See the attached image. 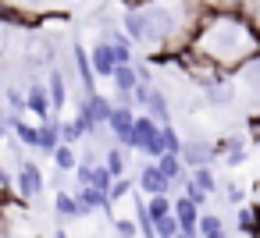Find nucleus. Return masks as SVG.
I'll return each mask as SVG.
<instances>
[{
    "label": "nucleus",
    "instance_id": "obj_34",
    "mask_svg": "<svg viewBox=\"0 0 260 238\" xmlns=\"http://www.w3.org/2000/svg\"><path fill=\"white\" fill-rule=\"evenodd\" d=\"M128 192H132V181H128V178H118V181L111 185V192H107V199L114 203V199H125Z\"/></svg>",
    "mask_w": 260,
    "mask_h": 238
},
{
    "label": "nucleus",
    "instance_id": "obj_36",
    "mask_svg": "<svg viewBox=\"0 0 260 238\" xmlns=\"http://www.w3.org/2000/svg\"><path fill=\"white\" fill-rule=\"evenodd\" d=\"M8 50H11V36H8L4 25H0V71H4V57H8Z\"/></svg>",
    "mask_w": 260,
    "mask_h": 238
},
{
    "label": "nucleus",
    "instance_id": "obj_16",
    "mask_svg": "<svg viewBox=\"0 0 260 238\" xmlns=\"http://www.w3.org/2000/svg\"><path fill=\"white\" fill-rule=\"evenodd\" d=\"M111 82H114V93H136V86H139L136 64H118L114 75H111Z\"/></svg>",
    "mask_w": 260,
    "mask_h": 238
},
{
    "label": "nucleus",
    "instance_id": "obj_24",
    "mask_svg": "<svg viewBox=\"0 0 260 238\" xmlns=\"http://www.w3.org/2000/svg\"><path fill=\"white\" fill-rule=\"evenodd\" d=\"M200 238H224V220L217 213H200Z\"/></svg>",
    "mask_w": 260,
    "mask_h": 238
},
{
    "label": "nucleus",
    "instance_id": "obj_1",
    "mask_svg": "<svg viewBox=\"0 0 260 238\" xmlns=\"http://www.w3.org/2000/svg\"><path fill=\"white\" fill-rule=\"evenodd\" d=\"M192 47L203 50L228 75L260 57V32L249 22H242L235 11H214L192 36Z\"/></svg>",
    "mask_w": 260,
    "mask_h": 238
},
{
    "label": "nucleus",
    "instance_id": "obj_19",
    "mask_svg": "<svg viewBox=\"0 0 260 238\" xmlns=\"http://www.w3.org/2000/svg\"><path fill=\"white\" fill-rule=\"evenodd\" d=\"M47 93H50V103H54V110H57V107H64V100H68L64 68H50V78H47Z\"/></svg>",
    "mask_w": 260,
    "mask_h": 238
},
{
    "label": "nucleus",
    "instance_id": "obj_40",
    "mask_svg": "<svg viewBox=\"0 0 260 238\" xmlns=\"http://www.w3.org/2000/svg\"><path fill=\"white\" fill-rule=\"evenodd\" d=\"M54 238H68V234H64V227H57V231H54Z\"/></svg>",
    "mask_w": 260,
    "mask_h": 238
},
{
    "label": "nucleus",
    "instance_id": "obj_27",
    "mask_svg": "<svg viewBox=\"0 0 260 238\" xmlns=\"http://www.w3.org/2000/svg\"><path fill=\"white\" fill-rule=\"evenodd\" d=\"M4 96H8V107H11V114H15V117H22V114L29 110V103H25V93H22L18 86H8V89H4Z\"/></svg>",
    "mask_w": 260,
    "mask_h": 238
},
{
    "label": "nucleus",
    "instance_id": "obj_9",
    "mask_svg": "<svg viewBox=\"0 0 260 238\" xmlns=\"http://www.w3.org/2000/svg\"><path fill=\"white\" fill-rule=\"evenodd\" d=\"M72 64H75V71H79L82 93L93 96V93H96V71H93V64H89V50H86L82 43H72Z\"/></svg>",
    "mask_w": 260,
    "mask_h": 238
},
{
    "label": "nucleus",
    "instance_id": "obj_13",
    "mask_svg": "<svg viewBox=\"0 0 260 238\" xmlns=\"http://www.w3.org/2000/svg\"><path fill=\"white\" fill-rule=\"evenodd\" d=\"M75 199H79L82 213H93V210H104V213H111V199H107V192H100V188H93V185H79Z\"/></svg>",
    "mask_w": 260,
    "mask_h": 238
},
{
    "label": "nucleus",
    "instance_id": "obj_3",
    "mask_svg": "<svg viewBox=\"0 0 260 238\" xmlns=\"http://www.w3.org/2000/svg\"><path fill=\"white\" fill-rule=\"evenodd\" d=\"M22 68H25V71L57 68V39H54V36L32 32V36L22 43Z\"/></svg>",
    "mask_w": 260,
    "mask_h": 238
},
{
    "label": "nucleus",
    "instance_id": "obj_14",
    "mask_svg": "<svg viewBox=\"0 0 260 238\" xmlns=\"http://www.w3.org/2000/svg\"><path fill=\"white\" fill-rule=\"evenodd\" d=\"M121 29H125V36L132 43H146V11H125Z\"/></svg>",
    "mask_w": 260,
    "mask_h": 238
},
{
    "label": "nucleus",
    "instance_id": "obj_12",
    "mask_svg": "<svg viewBox=\"0 0 260 238\" xmlns=\"http://www.w3.org/2000/svg\"><path fill=\"white\" fill-rule=\"evenodd\" d=\"M89 64H93V71H96V75L111 78V75H114V68H118V61H114V47L100 39V43L89 50Z\"/></svg>",
    "mask_w": 260,
    "mask_h": 238
},
{
    "label": "nucleus",
    "instance_id": "obj_35",
    "mask_svg": "<svg viewBox=\"0 0 260 238\" xmlns=\"http://www.w3.org/2000/svg\"><path fill=\"white\" fill-rule=\"evenodd\" d=\"M224 192H228V195H224L228 203H235V206H242V199H246V188H242V185H228Z\"/></svg>",
    "mask_w": 260,
    "mask_h": 238
},
{
    "label": "nucleus",
    "instance_id": "obj_2",
    "mask_svg": "<svg viewBox=\"0 0 260 238\" xmlns=\"http://www.w3.org/2000/svg\"><path fill=\"white\" fill-rule=\"evenodd\" d=\"M175 68H178L189 82H196L200 89H203V86H210V82H224V71H221V68L203 54V50H196L192 43H189V47H182V50L175 54Z\"/></svg>",
    "mask_w": 260,
    "mask_h": 238
},
{
    "label": "nucleus",
    "instance_id": "obj_26",
    "mask_svg": "<svg viewBox=\"0 0 260 238\" xmlns=\"http://www.w3.org/2000/svg\"><path fill=\"white\" fill-rule=\"evenodd\" d=\"M242 75H246V93L249 96H260V57L256 61H249L246 68H239Z\"/></svg>",
    "mask_w": 260,
    "mask_h": 238
},
{
    "label": "nucleus",
    "instance_id": "obj_11",
    "mask_svg": "<svg viewBox=\"0 0 260 238\" xmlns=\"http://www.w3.org/2000/svg\"><path fill=\"white\" fill-rule=\"evenodd\" d=\"M139 188L146 192V195H168V188H171V181L164 178V171L150 160L143 171H139Z\"/></svg>",
    "mask_w": 260,
    "mask_h": 238
},
{
    "label": "nucleus",
    "instance_id": "obj_39",
    "mask_svg": "<svg viewBox=\"0 0 260 238\" xmlns=\"http://www.w3.org/2000/svg\"><path fill=\"white\" fill-rule=\"evenodd\" d=\"M249 139L260 146V114H253V117H249Z\"/></svg>",
    "mask_w": 260,
    "mask_h": 238
},
{
    "label": "nucleus",
    "instance_id": "obj_15",
    "mask_svg": "<svg viewBox=\"0 0 260 238\" xmlns=\"http://www.w3.org/2000/svg\"><path fill=\"white\" fill-rule=\"evenodd\" d=\"M146 114L164 128L168 125V117H171V103H168V96L160 93V89H150V96H146Z\"/></svg>",
    "mask_w": 260,
    "mask_h": 238
},
{
    "label": "nucleus",
    "instance_id": "obj_33",
    "mask_svg": "<svg viewBox=\"0 0 260 238\" xmlns=\"http://www.w3.org/2000/svg\"><path fill=\"white\" fill-rule=\"evenodd\" d=\"M111 224H114V231H118V238H136V234H139V227H136V220H125V217H114Z\"/></svg>",
    "mask_w": 260,
    "mask_h": 238
},
{
    "label": "nucleus",
    "instance_id": "obj_42",
    "mask_svg": "<svg viewBox=\"0 0 260 238\" xmlns=\"http://www.w3.org/2000/svg\"><path fill=\"white\" fill-rule=\"evenodd\" d=\"M175 238H185V234H175Z\"/></svg>",
    "mask_w": 260,
    "mask_h": 238
},
{
    "label": "nucleus",
    "instance_id": "obj_7",
    "mask_svg": "<svg viewBox=\"0 0 260 238\" xmlns=\"http://www.w3.org/2000/svg\"><path fill=\"white\" fill-rule=\"evenodd\" d=\"M43 171H40V164H32V160H25L22 167H18V199H25V203H32L40 192H43Z\"/></svg>",
    "mask_w": 260,
    "mask_h": 238
},
{
    "label": "nucleus",
    "instance_id": "obj_22",
    "mask_svg": "<svg viewBox=\"0 0 260 238\" xmlns=\"http://www.w3.org/2000/svg\"><path fill=\"white\" fill-rule=\"evenodd\" d=\"M54 213H57V217H86L82 206H79V199H75L72 192H57V195H54Z\"/></svg>",
    "mask_w": 260,
    "mask_h": 238
},
{
    "label": "nucleus",
    "instance_id": "obj_21",
    "mask_svg": "<svg viewBox=\"0 0 260 238\" xmlns=\"http://www.w3.org/2000/svg\"><path fill=\"white\" fill-rule=\"evenodd\" d=\"M104 167H107V174L118 181V178H125V171H128V156H125V149L121 146H114V149H107V160H104Z\"/></svg>",
    "mask_w": 260,
    "mask_h": 238
},
{
    "label": "nucleus",
    "instance_id": "obj_25",
    "mask_svg": "<svg viewBox=\"0 0 260 238\" xmlns=\"http://www.w3.org/2000/svg\"><path fill=\"white\" fill-rule=\"evenodd\" d=\"M146 213H150V220L168 217V213H171V195H150V199H146Z\"/></svg>",
    "mask_w": 260,
    "mask_h": 238
},
{
    "label": "nucleus",
    "instance_id": "obj_32",
    "mask_svg": "<svg viewBox=\"0 0 260 238\" xmlns=\"http://www.w3.org/2000/svg\"><path fill=\"white\" fill-rule=\"evenodd\" d=\"M192 181H196V185H200L207 195L217 188V181H214V171H210V167H200V171H192Z\"/></svg>",
    "mask_w": 260,
    "mask_h": 238
},
{
    "label": "nucleus",
    "instance_id": "obj_6",
    "mask_svg": "<svg viewBox=\"0 0 260 238\" xmlns=\"http://www.w3.org/2000/svg\"><path fill=\"white\" fill-rule=\"evenodd\" d=\"M178 156H182V164H185L189 171H200V167H210V160H214L217 153H214V142H203V139H185Z\"/></svg>",
    "mask_w": 260,
    "mask_h": 238
},
{
    "label": "nucleus",
    "instance_id": "obj_4",
    "mask_svg": "<svg viewBox=\"0 0 260 238\" xmlns=\"http://www.w3.org/2000/svg\"><path fill=\"white\" fill-rule=\"evenodd\" d=\"M136 149H143L153 164L164 156V142H160V125L150 117V114H143V117H136Z\"/></svg>",
    "mask_w": 260,
    "mask_h": 238
},
{
    "label": "nucleus",
    "instance_id": "obj_18",
    "mask_svg": "<svg viewBox=\"0 0 260 238\" xmlns=\"http://www.w3.org/2000/svg\"><path fill=\"white\" fill-rule=\"evenodd\" d=\"M61 146V121H43L40 125V153H47V156H54V149Z\"/></svg>",
    "mask_w": 260,
    "mask_h": 238
},
{
    "label": "nucleus",
    "instance_id": "obj_20",
    "mask_svg": "<svg viewBox=\"0 0 260 238\" xmlns=\"http://www.w3.org/2000/svg\"><path fill=\"white\" fill-rule=\"evenodd\" d=\"M157 167L164 171V178H168L171 185L185 181V164H182V156H175V153H164V156L157 160Z\"/></svg>",
    "mask_w": 260,
    "mask_h": 238
},
{
    "label": "nucleus",
    "instance_id": "obj_23",
    "mask_svg": "<svg viewBox=\"0 0 260 238\" xmlns=\"http://www.w3.org/2000/svg\"><path fill=\"white\" fill-rule=\"evenodd\" d=\"M54 167H57V174H68V171L79 167V156H75V149H72L68 142H61V146L54 149Z\"/></svg>",
    "mask_w": 260,
    "mask_h": 238
},
{
    "label": "nucleus",
    "instance_id": "obj_37",
    "mask_svg": "<svg viewBox=\"0 0 260 238\" xmlns=\"http://www.w3.org/2000/svg\"><path fill=\"white\" fill-rule=\"evenodd\" d=\"M15 4H22L25 11H36V15H40V11H43V8L50 4V0H15Z\"/></svg>",
    "mask_w": 260,
    "mask_h": 238
},
{
    "label": "nucleus",
    "instance_id": "obj_8",
    "mask_svg": "<svg viewBox=\"0 0 260 238\" xmlns=\"http://www.w3.org/2000/svg\"><path fill=\"white\" fill-rule=\"evenodd\" d=\"M111 110H114V103H111L107 96H100V93H93V96H82V100H79V114H82V117H89V125H93V128L107 125V121H111Z\"/></svg>",
    "mask_w": 260,
    "mask_h": 238
},
{
    "label": "nucleus",
    "instance_id": "obj_30",
    "mask_svg": "<svg viewBox=\"0 0 260 238\" xmlns=\"http://www.w3.org/2000/svg\"><path fill=\"white\" fill-rule=\"evenodd\" d=\"M153 234H157V238H175V234H178V220H175V213L153 220Z\"/></svg>",
    "mask_w": 260,
    "mask_h": 238
},
{
    "label": "nucleus",
    "instance_id": "obj_29",
    "mask_svg": "<svg viewBox=\"0 0 260 238\" xmlns=\"http://www.w3.org/2000/svg\"><path fill=\"white\" fill-rule=\"evenodd\" d=\"M182 195H185V199H189L192 206H203V203L210 199V195H207V192H203V188H200V185H196L192 178H185V181H182Z\"/></svg>",
    "mask_w": 260,
    "mask_h": 238
},
{
    "label": "nucleus",
    "instance_id": "obj_10",
    "mask_svg": "<svg viewBox=\"0 0 260 238\" xmlns=\"http://www.w3.org/2000/svg\"><path fill=\"white\" fill-rule=\"evenodd\" d=\"M25 103H29V110L40 117V121H50V110H54V103H50V93H47V82H29L25 86Z\"/></svg>",
    "mask_w": 260,
    "mask_h": 238
},
{
    "label": "nucleus",
    "instance_id": "obj_38",
    "mask_svg": "<svg viewBox=\"0 0 260 238\" xmlns=\"http://www.w3.org/2000/svg\"><path fill=\"white\" fill-rule=\"evenodd\" d=\"M125 4V11H146V8H153V0H121Z\"/></svg>",
    "mask_w": 260,
    "mask_h": 238
},
{
    "label": "nucleus",
    "instance_id": "obj_5",
    "mask_svg": "<svg viewBox=\"0 0 260 238\" xmlns=\"http://www.w3.org/2000/svg\"><path fill=\"white\" fill-rule=\"evenodd\" d=\"M107 128L114 132L121 149H136V114H132V107H114Z\"/></svg>",
    "mask_w": 260,
    "mask_h": 238
},
{
    "label": "nucleus",
    "instance_id": "obj_31",
    "mask_svg": "<svg viewBox=\"0 0 260 238\" xmlns=\"http://www.w3.org/2000/svg\"><path fill=\"white\" fill-rule=\"evenodd\" d=\"M89 185H93V188H100V192H111L114 178L107 174V167H96V164H93V171H89Z\"/></svg>",
    "mask_w": 260,
    "mask_h": 238
},
{
    "label": "nucleus",
    "instance_id": "obj_41",
    "mask_svg": "<svg viewBox=\"0 0 260 238\" xmlns=\"http://www.w3.org/2000/svg\"><path fill=\"white\" fill-rule=\"evenodd\" d=\"M0 132H8V125H4V114H0Z\"/></svg>",
    "mask_w": 260,
    "mask_h": 238
},
{
    "label": "nucleus",
    "instance_id": "obj_17",
    "mask_svg": "<svg viewBox=\"0 0 260 238\" xmlns=\"http://www.w3.org/2000/svg\"><path fill=\"white\" fill-rule=\"evenodd\" d=\"M200 93H203V100H207L210 107H228V103L235 100V89H232L228 82H210V86H203Z\"/></svg>",
    "mask_w": 260,
    "mask_h": 238
},
{
    "label": "nucleus",
    "instance_id": "obj_28",
    "mask_svg": "<svg viewBox=\"0 0 260 238\" xmlns=\"http://www.w3.org/2000/svg\"><path fill=\"white\" fill-rule=\"evenodd\" d=\"M160 142H164V153H175V156H178V153H182V142H185V139H182V135H178V132L171 128V125H164V128H160Z\"/></svg>",
    "mask_w": 260,
    "mask_h": 238
}]
</instances>
